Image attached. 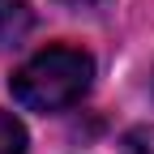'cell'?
<instances>
[{"label": "cell", "instance_id": "6da1fadb", "mask_svg": "<svg viewBox=\"0 0 154 154\" xmlns=\"http://www.w3.org/2000/svg\"><path fill=\"white\" fill-rule=\"evenodd\" d=\"M94 82V60L82 47H47L13 73V99L30 111H64L86 99Z\"/></svg>", "mask_w": 154, "mask_h": 154}, {"label": "cell", "instance_id": "7a4b0ae2", "mask_svg": "<svg viewBox=\"0 0 154 154\" xmlns=\"http://www.w3.org/2000/svg\"><path fill=\"white\" fill-rule=\"evenodd\" d=\"M34 26V13L26 0H0V47H17Z\"/></svg>", "mask_w": 154, "mask_h": 154}, {"label": "cell", "instance_id": "3957f363", "mask_svg": "<svg viewBox=\"0 0 154 154\" xmlns=\"http://www.w3.org/2000/svg\"><path fill=\"white\" fill-rule=\"evenodd\" d=\"M0 154H26V128L9 111H0Z\"/></svg>", "mask_w": 154, "mask_h": 154}, {"label": "cell", "instance_id": "277c9868", "mask_svg": "<svg viewBox=\"0 0 154 154\" xmlns=\"http://www.w3.org/2000/svg\"><path fill=\"white\" fill-rule=\"evenodd\" d=\"M120 154H154V124L128 128L120 137Z\"/></svg>", "mask_w": 154, "mask_h": 154}, {"label": "cell", "instance_id": "5b68a950", "mask_svg": "<svg viewBox=\"0 0 154 154\" xmlns=\"http://www.w3.org/2000/svg\"><path fill=\"white\" fill-rule=\"evenodd\" d=\"M69 5H90V0H69Z\"/></svg>", "mask_w": 154, "mask_h": 154}]
</instances>
